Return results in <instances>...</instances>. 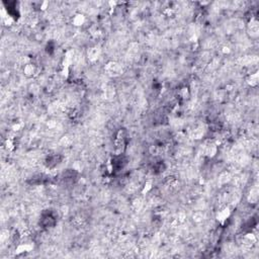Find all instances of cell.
Here are the masks:
<instances>
[{"label":"cell","mask_w":259,"mask_h":259,"mask_svg":"<svg viewBox=\"0 0 259 259\" xmlns=\"http://www.w3.org/2000/svg\"><path fill=\"white\" fill-rule=\"evenodd\" d=\"M106 71L109 75H113V76H117L122 73V66L117 63H114V62H110L106 65Z\"/></svg>","instance_id":"1"},{"label":"cell","mask_w":259,"mask_h":259,"mask_svg":"<svg viewBox=\"0 0 259 259\" xmlns=\"http://www.w3.org/2000/svg\"><path fill=\"white\" fill-rule=\"evenodd\" d=\"M248 30H249L250 34H251V37H253V38H257L258 37L259 24H258V21H256V19H252V21L249 22Z\"/></svg>","instance_id":"2"},{"label":"cell","mask_w":259,"mask_h":259,"mask_svg":"<svg viewBox=\"0 0 259 259\" xmlns=\"http://www.w3.org/2000/svg\"><path fill=\"white\" fill-rule=\"evenodd\" d=\"M88 58L91 61H95L98 58V50L96 48H90L88 51Z\"/></svg>","instance_id":"3"},{"label":"cell","mask_w":259,"mask_h":259,"mask_svg":"<svg viewBox=\"0 0 259 259\" xmlns=\"http://www.w3.org/2000/svg\"><path fill=\"white\" fill-rule=\"evenodd\" d=\"M216 153H217V147H216L214 144H211L206 148V154L208 155L209 157H213L215 156Z\"/></svg>","instance_id":"4"},{"label":"cell","mask_w":259,"mask_h":259,"mask_svg":"<svg viewBox=\"0 0 259 259\" xmlns=\"http://www.w3.org/2000/svg\"><path fill=\"white\" fill-rule=\"evenodd\" d=\"M230 216V211L229 209H225L223 211H221L220 213L218 214V220L220 222H224Z\"/></svg>","instance_id":"5"},{"label":"cell","mask_w":259,"mask_h":259,"mask_svg":"<svg viewBox=\"0 0 259 259\" xmlns=\"http://www.w3.org/2000/svg\"><path fill=\"white\" fill-rule=\"evenodd\" d=\"M84 21H85V17L83 16L82 14H77L73 19V24H74V25H76V27L82 25L83 24H84Z\"/></svg>","instance_id":"6"},{"label":"cell","mask_w":259,"mask_h":259,"mask_svg":"<svg viewBox=\"0 0 259 259\" xmlns=\"http://www.w3.org/2000/svg\"><path fill=\"white\" fill-rule=\"evenodd\" d=\"M248 83L251 86H256L258 84V73H254L251 74V76L249 77L248 79Z\"/></svg>","instance_id":"7"},{"label":"cell","mask_w":259,"mask_h":259,"mask_svg":"<svg viewBox=\"0 0 259 259\" xmlns=\"http://www.w3.org/2000/svg\"><path fill=\"white\" fill-rule=\"evenodd\" d=\"M249 200H251V203H255L256 201H257V200H258V191H257V189H256V188L252 189L251 192H250Z\"/></svg>","instance_id":"8"},{"label":"cell","mask_w":259,"mask_h":259,"mask_svg":"<svg viewBox=\"0 0 259 259\" xmlns=\"http://www.w3.org/2000/svg\"><path fill=\"white\" fill-rule=\"evenodd\" d=\"M34 72V67L33 64H27V65H25V67H24V73L27 74V76L33 75Z\"/></svg>","instance_id":"9"}]
</instances>
